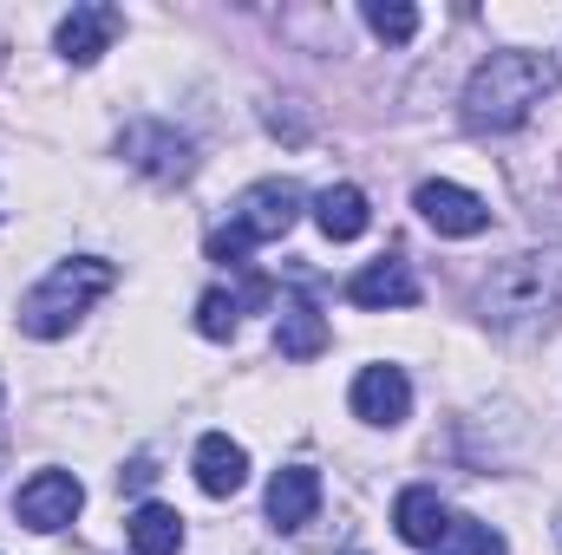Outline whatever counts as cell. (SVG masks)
<instances>
[{"instance_id":"1","label":"cell","mask_w":562,"mask_h":555,"mask_svg":"<svg viewBox=\"0 0 562 555\" xmlns=\"http://www.w3.org/2000/svg\"><path fill=\"white\" fill-rule=\"evenodd\" d=\"M557 86L562 66L550 53H491L464 86V125L471 132H517Z\"/></svg>"},{"instance_id":"2","label":"cell","mask_w":562,"mask_h":555,"mask_svg":"<svg viewBox=\"0 0 562 555\" xmlns=\"http://www.w3.org/2000/svg\"><path fill=\"white\" fill-rule=\"evenodd\" d=\"M477 314L504 333H543L562 320V256H510L477 281Z\"/></svg>"},{"instance_id":"3","label":"cell","mask_w":562,"mask_h":555,"mask_svg":"<svg viewBox=\"0 0 562 555\" xmlns=\"http://www.w3.org/2000/svg\"><path fill=\"white\" fill-rule=\"evenodd\" d=\"M112 281H119V269H112V262H99V256L59 262L53 275L20 301V333H33V340H59V333H72V320H79V314L112 287Z\"/></svg>"},{"instance_id":"4","label":"cell","mask_w":562,"mask_h":555,"mask_svg":"<svg viewBox=\"0 0 562 555\" xmlns=\"http://www.w3.org/2000/svg\"><path fill=\"white\" fill-rule=\"evenodd\" d=\"M79 503H86V484H79L72 471H33V477L20 484V497H13V517H20L26 530L53 536V530H66V523L79 517Z\"/></svg>"},{"instance_id":"5","label":"cell","mask_w":562,"mask_h":555,"mask_svg":"<svg viewBox=\"0 0 562 555\" xmlns=\"http://www.w3.org/2000/svg\"><path fill=\"white\" fill-rule=\"evenodd\" d=\"M294 216H301V190L288 177H262V183H249L236 196V229L249 242H281L294 229Z\"/></svg>"},{"instance_id":"6","label":"cell","mask_w":562,"mask_h":555,"mask_svg":"<svg viewBox=\"0 0 562 555\" xmlns=\"http://www.w3.org/2000/svg\"><path fill=\"white\" fill-rule=\"evenodd\" d=\"M119 150H125V163H132V170L157 177V183H177V177H190V163H196V157H190V138H183V132H170V125H157V118L125 125Z\"/></svg>"},{"instance_id":"7","label":"cell","mask_w":562,"mask_h":555,"mask_svg":"<svg viewBox=\"0 0 562 555\" xmlns=\"http://www.w3.org/2000/svg\"><path fill=\"white\" fill-rule=\"evenodd\" d=\"M413 209H419L438 236H484V229H491V203H484L477 190H464V183H445V177L419 183Z\"/></svg>"},{"instance_id":"8","label":"cell","mask_w":562,"mask_h":555,"mask_svg":"<svg viewBox=\"0 0 562 555\" xmlns=\"http://www.w3.org/2000/svg\"><path fill=\"white\" fill-rule=\"evenodd\" d=\"M406 412H413V380L400 366H360V380H353V418L400 424Z\"/></svg>"},{"instance_id":"9","label":"cell","mask_w":562,"mask_h":555,"mask_svg":"<svg viewBox=\"0 0 562 555\" xmlns=\"http://www.w3.org/2000/svg\"><path fill=\"white\" fill-rule=\"evenodd\" d=\"M119 26H125V13H119V7H105V0L72 7V13L59 20V53H66L72 66H92V59L119 39Z\"/></svg>"},{"instance_id":"10","label":"cell","mask_w":562,"mask_h":555,"mask_svg":"<svg viewBox=\"0 0 562 555\" xmlns=\"http://www.w3.org/2000/svg\"><path fill=\"white\" fill-rule=\"evenodd\" d=\"M314 510H321V471H307V464L276 471V484H269V523L276 530H307Z\"/></svg>"},{"instance_id":"11","label":"cell","mask_w":562,"mask_h":555,"mask_svg":"<svg viewBox=\"0 0 562 555\" xmlns=\"http://www.w3.org/2000/svg\"><path fill=\"white\" fill-rule=\"evenodd\" d=\"M196 484H203L210 497H236V490L249 484V451H243L229 431H210V438L196 444Z\"/></svg>"},{"instance_id":"12","label":"cell","mask_w":562,"mask_h":555,"mask_svg":"<svg viewBox=\"0 0 562 555\" xmlns=\"http://www.w3.org/2000/svg\"><path fill=\"white\" fill-rule=\"evenodd\" d=\"M393 523H400V536H406L413 550H438V543L451 536V510H445V503H438V490H425V484L400 490Z\"/></svg>"},{"instance_id":"13","label":"cell","mask_w":562,"mask_h":555,"mask_svg":"<svg viewBox=\"0 0 562 555\" xmlns=\"http://www.w3.org/2000/svg\"><path fill=\"white\" fill-rule=\"evenodd\" d=\"M314 223H321L327 242H353V236H367V223H373L367 190H353V183H327V190L314 196Z\"/></svg>"},{"instance_id":"14","label":"cell","mask_w":562,"mask_h":555,"mask_svg":"<svg viewBox=\"0 0 562 555\" xmlns=\"http://www.w3.org/2000/svg\"><path fill=\"white\" fill-rule=\"evenodd\" d=\"M347 301L353 307H413L419 281H413L406 262H373V269H360V275L347 281Z\"/></svg>"},{"instance_id":"15","label":"cell","mask_w":562,"mask_h":555,"mask_svg":"<svg viewBox=\"0 0 562 555\" xmlns=\"http://www.w3.org/2000/svg\"><path fill=\"white\" fill-rule=\"evenodd\" d=\"M276 347H281V360H314V353H327V320H321V307H307V301L281 307Z\"/></svg>"},{"instance_id":"16","label":"cell","mask_w":562,"mask_h":555,"mask_svg":"<svg viewBox=\"0 0 562 555\" xmlns=\"http://www.w3.org/2000/svg\"><path fill=\"white\" fill-rule=\"evenodd\" d=\"M132 550L138 555H177L183 550V517L164 503H138L132 510Z\"/></svg>"},{"instance_id":"17","label":"cell","mask_w":562,"mask_h":555,"mask_svg":"<svg viewBox=\"0 0 562 555\" xmlns=\"http://www.w3.org/2000/svg\"><path fill=\"white\" fill-rule=\"evenodd\" d=\"M367 26H373L380 39L406 46V39L419 33V7H406V0H367Z\"/></svg>"},{"instance_id":"18","label":"cell","mask_w":562,"mask_h":555,"mask_svg":"<svg viewBox=\"0 0 562 555\" xmlns=\"http://www.w3.org/2000/svg\"><path fill=\"white\" fill-rule=\"evenodd\" d=\"M236 314H243V301L223 294V287H210V294L196 301V333H203V340H229V333H236Z\"/></svg>"},{"instance_id":"19","label":"cell","mask_w":562,"mask_h":555,"mask_svg":"<svg viewBox=\"0 0 562 555\" xmlns=\"http://www.w3.org/2000/svg\"><path fill=\"white\" fill-rule=\"evenodd\" d=\"M249 249H256V242H249V236H243V229H236V223H229V229H216V236H210V262H229V269H236V262H243V256H249Z\"/></svg>"},{"instance_id":"20","label":"cell","mask_w":562,"mask_h":555,"mask_svg":"<svg viewBox=\"0 0 562 555\" xmlns=\"http://www.w3.org/2000/svg\"><path fill=\"white\" fill-rule=\"evenodd\" d=\"M0 53H7V39H0Z\"/></svg>"}]
</instances>
